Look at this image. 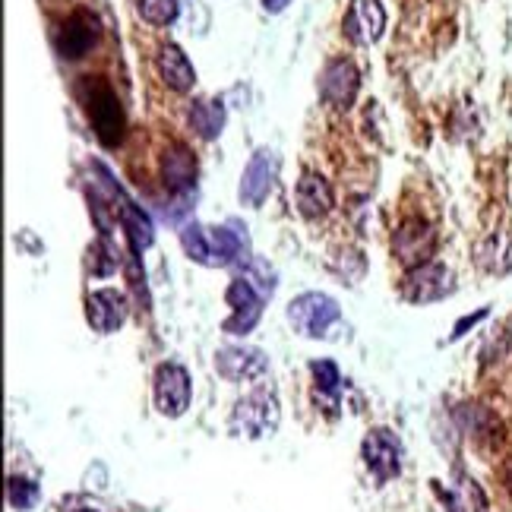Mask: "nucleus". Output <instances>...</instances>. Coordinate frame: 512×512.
I'll return each mask as SVG.
<instances>
[{
    "label": "nucleus",
    "mask_w": 512,
    "mask_h": 512,
    "mask_svg": "<svg viewBox=\"0 0 512 512\" xmlns=\"http://www.w3.org/2000/svg\"><path fill=\"white\" fill-rule=\"evenodd\" d=\"M196 155L184 143H171L162 155V181L174 196H187L196 187Z\"/></svg>",
    "instance_id": "nucleus-16"
},
{
    "label": "nucleus",
    "mask_w": 512,
    "mask_h": 512,
    "mask_svg": "<svg viewBox=\"0 0 512 512\" xmlns=\"http://www.w3.org/2000/svg\"><path fill=\"white\" fill-rule=\"evenodd\" d=\"M7 500H10L13 509L29 512V509H35L38 500H42V487H38L35 481H29V478H10L7 481Z\"/></svg>",
    "instance_id": "nucleus-24"
},
{
    "label": "nucleus",
    "mask_w": 512,
    "mask_h": 512,
    "mask_svg": "<svg viewBox=\"0 0 512 512\" xmlns=\"http://www.w3.org/2000/svg\"><path fill=\"white\" fill-rule=\"evenodd\" d=\"M503 478H506V487L512 490V459L506 462V468H503Z\"/></svg>",
    "instance_id": "nucleus-27"
},
{
    "label": "nucleus",
    "mask_w": 512,
    "mask_h": 512,
    "mask_svg": "<svg viewBox=\"0 0 512 512\" xmlns=\"http://www.w3.org/2000/svg\"><path fill=\"white\" fill-rule=\"evenodd\" d=\"M361 459L370 475L377 478V484L399 478L402 475V440L386 427L370 430L361 443Z\"/></svg>",
    "instance_id": "nucleus-6"
},
{
    "label": "nucleus",
    "mask_w": 512,
    "mask_h": 512,
    "mask_svg": "<svg viewBox=\"0 0 512 512\" xmlns=\"http://www.w3.org/2000/svg\"><path fill=\"white\" fill-rule=\"evenodd\" d=\"M190 127L196 130L200 140H219V133L225 127V105L215 98H200L190 105Z\"/></svg>",
    "instance_id": "nucleus-20"
},
{
    "label": "nucleus",
    "mask_w": 512,
    "mask_h": 512,
    "mask_svg": "<svg viewBox=\"0 0 512 512\" xmlns=\"http://www.w3.org/2000/svg\"><path fill=\"white\" fill-rule=\"evenodd\" d=\"M313 373V386H317V399L326 396V411L336 418V408H339V389H342V373L332 361H313L310 364Z\"/></svg>",
    "instance_id": "nucleus-22"
},
{
    "label": "nucleus",
    "mask_w": 512,
    "mask_h": 512,
    "mask_svg": "<svg viewBox=\"0 0 512 512\" xmlns=\"http://www.w3.org/2000/svg\"><path fill=\"white\" fill-rule=\"evenodd\" d=\"M288 4H291V0H263V10L266 13H282V10H288Z\"/></svg>",
    "instance_id": "nucleus-26"
},
{
    "label": "nucleus",
    "mask_w": 512,
    "mask_h": 512,
    "mask_svg": "<svg viewBox=\"0 0 512 512\" xmlns=\"http://www.w3.org/2000/svg\"><path fill=\"white\" fill-rule=\"evenodd\" d=\"M117 222H121V228L127 234L133 253H143L155 241V231H152L149 215L140 206H136V203H130L124 193H121V206H117Z\"/></svg>",
    "instance_id": "nucleus-19"
},
{
    "label": "nucleus",
    "mask_w": 512,
    "mask_h": 512,
    "mask_svg": "<svg viewBox=\"0 0 512 512\" xmlns=\"http://www.w3.org/2000/svg\"><path fill=\"white\" fill-rule=\"evenodd\" d=\"M456 291V275L443 263H424L405 272L402 279V298L408 304H437Z\"/></svg>",
    "instance_id": "nucleus-5"
},
{
    "label": "nucleus",
    "mask_w": 512,
    "mask_h": 512,
    "mask_svg": "<svg viewBox=\"0 0 512 512\" xmlns=\"http://www.w3.org/2000/svg\"><path fill=\"white\" fill-rule=\"evenodd\" d=\"M288 323L304 339H339L342 332V310L339 301L323 291H304L288 304Z\"/></svg>",
    "instance_id": "nucleus-2"
},
{
    "label": "nucleus",
    "mask_w": 512,
    "mask_h": 512,
    "mask_svg": "<svg viewBox=\"0 0 512 512\" xmlns=\"http://www.w3.org/2000/svg\"><path fill=\"white\" fill-rule=\"evenodd\" d=\"M225 301L231 307V317L222 323V329L228 332V336H247V332H253V326L263 317L266 294L256 288L247 275H238V279L228 285Z\"/></svg>",
    "instance_id": "nucleus-4"
},
{
    "label": "nucleus",
    "mask_w": 512,
    "mask_h": 512,
    "mask_svg": "<svg viewBox=\"0 0 512 512\" xmlns=\"http://www.w3.org/2000/svg\"><path fill=\"white\" fill-rule=\"evenodd\" d=\"M294 203H298V212L304 219H323V215L332 212L336 206V193H332V184L317 171H304L298 187H294Z\"/></svg>",
    "instance_id": "nucleus-15"
},
{
    "label": "nucleus",
    "mask_w": 512,
    "mask_h": 512,
    "mask_svg": "<svg viewBox=\"0 0 512 512\" xmlns=\"http://www.w3.org/2000/svg\"><path fill=\"white\" fill-rule=\"evenodd\" d=\"M275 177H279V155L272 149H256L253 159L247 162L241 174V187H238V200L244 206H263V200L272 193Z\"/></svg>",
    "instance_id": "nucleus-10"
},
{
    "label": "nucleus",
    "mask_w": 512,
    "mask_h": 512,
    "mask_svg": "<svg viewBox=\"0 0 512 512\" xmlns=\"http://www.w3.org/2000/svg\"><path fill=\"white\" fill-rule=\"evenodd\" d=\"M98 35H102V26H98V16L89 13V10H76L70 13L61 29L54 32V45H57V54L64 57V61H80V57H86Z\"/></svg>",
    "instance_id": "nucleus-9"
},
{
    "label": "nucleus",
    "mask_w": 512,
    "mask_h": 512,
    "mask_svg": "<svg viewBox=\"0 0 512 512\" xmlns=\"http://www.w3.org/2000/svg\"><path fill=\"white\" fill-rule=\"evenodd\" d=\"M73 512H95V509H73Z\"/></svg>",
    "instance_id": "nucleus-28"
},
{
    "label": "nucleus",
    "mask_w": 512,
    "mask_h": 512,
    "mask_svg": "<svg viewBox=\"0 0 512 512\" xmlns=\"http://www.w3.org/2000/svg\"><path fill=\"white\" fill-rule=\"evenodd\" d=\"M484 317H487V310H478V313H471V317L459 320V323H456V329H452V339H462L465 332H468L471 326H478V323H481Z\"/></svg>",
    "instance_id": "nucleus-25"
},
{
    "label": "nucleus",
    "mask_w": 512,
    "mask_h": 512,
    "mask_svg": "<svg viewBox=\"0 0 512 512\" xmlns=\"http://www.w3.org/2000/svg\"><path fill=\"white\" fill-rule=\"evenodd\" d=\"M386 10L380 0H354L345 16V35L354 45H373L383 38Z\"/></svg>",
    "instance_id": "nucleus-14"
},
{
    "label": "nucleus",
    "mask_w": 512,
    "mask_h": 512,
    "mask_svg": "<svg viewBox=\"0 0 512 512\" xmlns=\"http://www.w3.org/2000/svg\"><path fill=\"white\" fill-rule=\"evenodd\" d=\"M279 421H282V408H279V399H275V392L272 389H253L244 399H238V405H234L228 427H231L234 437L263 440V437H272V433L279 430Z\"/></svg>",
    "instance_id": "nucleus-3"
},
{
    "label": "nucleus",
    "mask_w": 512,
    "mask_h": 512,
    "mask_svg": "<svg viewBox=\"0 0 512 512\" xmlns=\"http://www.w3.org/2000/svg\"><path fill=\"white\" fill-rule=\"evenodd\" d=\"M76 102L83 105L89 124L98 136V143L114 149L117 143L124 140V108L117 92L102 80V76H83L80 83L73 89Z\"/></svg>",
    "instance_id": "nucleus-1"
},
{
    "label": "nucleus",
    "mask_w": 512,
    "mask_h": 512,
    "mask_svg": "<svg viewBox=\"0 0 512 512\" xmlns=\"http://www.w3.org/2000/svg\"><path fill=\"white\" fill-rule=\"evenodd\" d=\"M136 16L149 26H171L177 13H181V4L177 0H130Z\"/></svg>",
    "instance_id": "nucleus-23"
},
{
    "label": "nucleus",
    "mask_w": 512,
    "mask_h": 512,
    "mask_svg": "<svg viewBox=\"0 0 512 512\" xmlns=\"http://www.w3.org/2000/svg\"><path fill=\"white\" fill-rule=\"evenodd\" d=\"M152 399L159 415L165 418H181L184 411L190 408V396H193V386H190V373L181 364H159L155 370V380H152Z\"/></svg>",
    "instance_id": "nucleus-7"
},
{
    "label": "nucleus",
    "mask_w": 512,
    "mask_h": 512,
    "mask_svg": "<svg viewBox=\"0 0 512 512\" xmlns=\"http://www.w3.org/2000/svg\"><path fill=\"white\" fill-rule=\"evenodd\" d=\"M361 89V73L354 67L348 57H336L329 61L320 73V95L323 102L332 108H351L354 98H358Z\"/></svg>",
    "instance_id": "nucleus-11"
},
{
    "label": "nucleus",
    "mask_w": 512,
    "mask_h": 512,
    "mask_svg": "<svg viewBox=\"0 0 512 512\" xmlns=\"http://www.w3.org/2000/svg\"><path fill=\"white\" fill-rule=\"evenodd\" d=\"M159 73H162L165 86L174 92H190L196 83V70L190 64V57L184 54L181 45H174V42H168L159 51Z\"/></svg>",
    "instance_id": "nucleus-17"
},
{
    "label": "nucleus",
    "mask_w": 512,
    "mask_h": 512,
    "mask_svg": "<svg viewBox=\"0 0 512 512\" xmlns=\"http://www.w3.org/2000/svg\"><path fill=\"white\" fill-rule=\"evenodd\" d=\"M433 250H437V231L424 219H405L399 231L392 234V256H396L405 269L430 263Z\"/></svg>",
    "instance_id": "nucleus-8"
},
{
    "label": "nucleus",
    "mask_w": 512,
    "mask_h": 512,
    "mask_svg": "<svg viewBox=\"0 0 512 512\" xmlns=\"http://www.w3.org/2000/svg\"><path fill=\"white\" fill-rule=\"evenodd\" d=\"M475 260L490 275L512 272V231H494L475 250Z\"/></svg>",
    "instance_id": "nucleus-18"
},
{
    "label": "nucleus",
    "mask_w": 512,
    "mask_h": 512,
    "mask_svg": "<svg viewBox=\"0 0 512 512\" xmlns=\"http://www.w3.org/2000/svg\"><path fill=\"white\" fill-rule=\"evenodd\" d=\"M215 370L231 383H250V380H260L269 370V358L260 348H250V345H225L215 354Z\"/></svg>",
    "instance_id": "nucleus-12"
},
{
    "label": "nucleus",
    "mask_w": 512,
    "mask_h": 512,
    "mask_svg": "<svg viewBox=\"0 0 512 512\" xmlns=\"http://www.w3.org/2000/svg\"><path fill=\"white\" fill-rule=\"evenodd\" d=\"M130 317V304L124 298V291L117 288H98L86 298V320L95 332H102V336H111L117 332Z\"/></svg>",
    "instance_id": "nucleus-13"
},
{
    "label": "nucleus",
    "mask_w": 512,
    "mask_h": 512,
    "mask_svg": "<svg viewBox=\"0 0 512 512\" xmlns=\"http://www.w3.org/2000/svg\"><path fill=\"white\" fill-rule=\"evenodd\" d=\"M459 484H456V490L452 494H443V487H440V481H433V490L443 497V503H449V512H487V497H484V490L471 481V478H465L462 471H459Z\"/></svg>",
    "instance_id": "nucleus-21"
}]
</instances>
